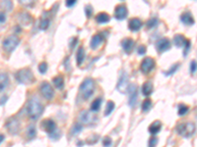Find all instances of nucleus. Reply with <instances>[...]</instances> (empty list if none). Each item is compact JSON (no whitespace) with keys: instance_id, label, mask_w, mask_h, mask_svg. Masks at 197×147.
Returning <instances> with one entry per match:
<instances>
[{"instance_id":"obj_1","label":"nucleus","mask_w":197,"mask_h":147,"mask_svg":"<svg viewBox=\"0 0 197 147\" xmlns=\"http://www.w3.org/2000/svg\"><path fill=\"white\" fill-rule=\"evenodd\" d=\"M42 112H44V106L36 97L31 98L28 104H27V115L32 120H38Z\"/></svg>"},{"instance_id":"obj_2","label":"nucleus","mask_w":197,"mask_h":147,"mask_svg":"<svg viewBox=\"0 0 197 147\" xmlns=\"http://www.w3.org/2000/svg\"><path fill=\"white\" fill-rule=\"evenodd\" d=\"M79 90L84 100H88V99L93 95V93L95 91V81L93 78L91 77L85 78L84 81L81 83V85H80Z\"/></svg>"},{"instance_id":"obj_3","label":"nucleus","mask_w":197,"mask_h":147,"mask_svg":"<svg viewBox=\"0 0 197 147\" xmlns=\"http://www.w3.org/2000/svg\"><path fill=\"white\" fill-rule=\"evenodd\" d=\"M16 81L21 85H30L33 83L35 81V77L33 72L29 68H24V69L19 70L15 75Z\"/></svg>"},{"instance_id":"obj_4","label":"nucleus","mask_w":197,"mask_h":147,"mask_svg":"<svg viewBox=\"0 0 197 147\" xmlns=\"http://www.w3.org/2000/svg\"><path fill=\"white\" fill-rule=\"evenodd\" d=\"M177 132L183 137H191L195 133V125L193 123H182L177 127Z\"/></svg>"},{"instance_id":"obj_5","label":"nucleus","mask_w":197,"mask_h":147,"mask_svg":"<svg viewBox=\"0 0 197 147\" xmlns=\"http://www.w3.org/2000/svg\"><path fill=\"white\" fill-rule=\"evenodd\" d=\"M19 43L20 39L17 35H10L2 41L3 50L8 52V53H11L16 49V47L19 45Z\"/></svg>"},{"instance_id":"obj_6","label":"nucleus","mask_w":197,"mask_h":147,"mask_svg":"<svg viewBox=\"0 0 197 147\" xmlns=\"http://www.w3.org/2000/svg\"><path fill=\"white\" fill-rule=\"evenodd\" d=\"M79 121L81 125H91L97 123L98 118L90 111H82L79 115Z\"/></svg>"},{"instance_id":"obj_7","label":"nucleus","mask_w":197,"mask_h":147,"mask_svg":"<svg viewBox=\"0 0 197 147\" xmlns=\"http://www.w3.org/2000/svg\"><path fill=\"white\" fill-rule=\"evenodd\" d=\"M40 91L41 94L44 98H45L46 100H52L53 97H54V89L52 88L50 83L47 81L41 82V85L40 86Z\"/></svg>"},{"instance_id":"obj_8","label":"nucleus","mask_w":197,"mask_h":147,"mask_svg":"<svg viewBox=\"0 0 197 147\" xmlns=\"http://www.w3.org/2000/svg\"><path fill=\"white\" fill-rule=\"evenodd\" d=\"M127 90H128V93H129V99H128L129 106L133 108L135 107L138 100V87L134 83H131L130 85H128Z\"/></svg>"},{"instance_id":"obj_9","label":"nucleus","mask_w":197,"mask_h":147,"mask_svg":"<svg viewBox=\"0 0 197 147\" xmlns=\"http://www.w3.org/2000/svg\"><path fill=\"white\" fill-rule=\"evenodd\" d=\"M128 85H129L128 75H127L125 72L121 73L120 77H119L118 82V85H116V89H118V90L121 93H126Z\"/></svg>"},{"instance_id":"obj_10","label":"nucleus","mask_w":197,"mask_h":147,"mask_svg":"<svg viewBox=\"0 0 197 147\" xmlns=\"http://www.w3.org/2000/svg\"><path fill=\"white\" fill-rule=\"evenodd\" d=\"M155 64H156V62L153 58H151V57H146V58H144L143 61L141 62L140 70L142 71V73L149 74L154 68H155Z\"/></svg>"},{"instance_id":"obj_11","label":"nucleus","mask_w":197,"mask_h":147,"mask_svg":"<svg viewBox=\"0 0 197 147\" xmlns=\"http://www.w3.org/2000/svg\"><path fill=\"white\" fill-rule=\"evenodd\" d=\"M41 129L45 130V133H47L49 134L52 133L53 132H55V130L57 129V127H56V124L53 120L51 119H45L41 122Z\"/></svg>"},{"instance_id":"obj_12","label":"nucleus","mask_w":197,"mask_h":147,"mask_svg":"<svg viewBox=\"0 0 197 147\" xmlns=\"http://www.w3.org/2000/svg\"><path fill=\"white\" fill-rule=\"evenodd\" d=\"M172 46L171 40L167 38H163L161 39H159L156 43V49L158 50L159 53H164V52L168 51Z\"/></svg>"},{"instance_id":"obj_13","label":"nucleus","mask_w":197,"mask_h":147,"mask_svg":"<svg viewBox=\"0 0 197 147\" xmlns=\"http://www.w3.org/2000/svg\"><path fill=\"white\" fill-rule=\"evenodd\" d=\"M6 128L9 133L11 134H17L20 129V123L17 119H9L6 123Z\"/></svg>"},{"instance_id":"obj_14","label":"nucleus","mask_w":197,"mask_h":147,"mask_svg":"<svg viewBox=\"0 0 197 147\" xmlns=\"http://www.w3.org/2000/svg\"><path fill=\"white\" fill-rule=\"evenodd\" d=\"M127 15H128V10H127L126 6H124V5H118V6L114 8L113 16L116 20L118 21L124 20L126 19Z\"/></svg>"},{"instance_id":"obj_15","label":"nucleus","mask_w":197,"mask_h":147,"mask_svg":"<svg viewBox=\"0 0 197 147\" xmlns=\"http://www.w3.org/2000/svg\"><path fill=\"white\" fill-rule=\"evenodd\" d=\"M18 21L22 26L27 27V26H30L32 23H33V16L28 12H23L19 15Z\"/></svg>"},{"instance_id":"obj_16","label":"nucleus","mask_w":197,"mask_h":147,"mask_svg":"<svg viewBox=\"0 0 197 147\" xmlns=\"http://www.w3.org/2000/svg\"><path fill=\"white\" fill-rule=\"evenodd\" d=\"M134 45H135V41L133 40L132 38H124L123 40L121 41V46H122V49L124 50V52L126 54H130L133 48H134Z\"/></svg>"},{"instance_id":"obj_17","label":"nucleus","mask_w":197,"mask_h":147,"mask_svg":"<svg viewBox=\"0 0 197 147\" xmlns=\"http://www.w3.org/2000/svg\"><path fill=\"white\" fill-rule=\"evenodd\" d=\"M143 27V22L139 18H132L128 23V29L132 31H138Z\"/></svg>"},{"instance_id":"obj_18","label":"nucleus","mask_w":197,"mask_h":147,"mask_svg":"<svg viewBox=\"0 0 197 147\" xmlns=\"http://www.w3.org/2000/svg\"><path fill=\"white\" fill-rule=\"evenodd\" d=\"M104 39L105 38L101 34H95L91 39V42H90V47H91L92 49H97L98 47L103 43Z\"/></svg>"},{"instance_id":"obj_19","label":"nucleus","mask_w":197,"mask_h":147,"mask_svg":"<svg viewBox=\"0 0 197 147\" xmlns=\"http://www.w3.org/2000/svg\"><path fill=\"white\" fill-rule=\"evenodd\" d=\"M180 21L186 26H192L195 23L193 16L191 15L190 12H184L182 16H180Z\"/></svg>"},{"instance_id":"obj_20","label":"nucleus","mask_w":197,"mask_h":147,"mask_svg":"<svg viewBox=\"0 0 197 147\" xmlns=\"http://www.w3.org/2000/svg\"><path fill=\"white\" fill-rule=\"evenodd\" d=\"M153 90H154V85H153V82L151 81H146L142 86V92H143V94H144V96H146V97L150 96L153 93Z\"/></svg>"},{"instance_id":"obj_21","label":"nucleus","mask_w":197,"mask_h":147,"mask_svg":"<svg viewBox=\"0 0 197 147\" xmlns=\"http://www.w3.org/2000/svg\"><path fill=\"white\" fill-rule=\"evenodd\" d=\"M162 129V123L160 121H155L154 123H152L149 127V133L151 134L155 135L158 133H160V130Z\"/></svg>"},{"instance_id":"obj_22","label":"nucleus","mask_w":197,"mask_h":147,"mask_svg":"<svg viewBox=\"0 0 197 147\" xmlns=\"http://www.w3.org/2000/svg\"><path fill=\"white\" fill-rule=\"evenodd\" d=\"M0 8L3 12H10L13 9L12 0H1L0 1Z\"/></svg>"},{"instance_id":"obj_23","label":"nucleus","mask_w":197,"mask_h":147,"mask_svg":"<svg viewBox=\"0 0 197 147\" xmlns=\"http://www.w3.org/2000/svg\"><path fill=\"white\" fill-rule=\"evenodd\" d=\"M8 83H9V77L7 74L1 73L0 74V92H2L8 86Z\"/></svg>"},{"instance_id":"obj_24","label":"nucleus","mask_w":197,"mask_h":147,"mask_svg":"<svg viewBox=\"0 0 197 147\" xmlns=\"http://www.w3.org/2000/svg\"><path fill=\"white\" fill-rule=\"evenodd\" d=\"M96 21H97V23H99V24H106L110 21V17L109 14L102 12L96 16Z\"/></svg>"},{"instance_id":"obj_25","label":"nucleus","mask_w":197,"mask_h":147,"mask_svg":"<svg viewBox=\"0 0 197 147\" xmlns=\"http://www.w3.org/2000/svg\"><path fill=\"white\" fill-rule=\"evenodd\" d=\"M52 82L53 85H55V87L57 89H63V87H64V78H63L62 76H57L55 77H53L52 80Z\"/></svg>"},{"instance_id":"obj_26","label":"nucleus","mask_w":197,"mask_h":147,"mask_svg":"<svg viewBox=\"0 0 197 147\" xmlns=\"http://www.w3.org/2000/svg\"><path fill=\"white\" fill-rule=\"evenodd\" d=\"M85 60V49L83 47H80V48L77 50L76 53V61H77V65L80 66L84 62Z\"/></svg>"},{"instance_id":"obj_27","label":"nucleus","mask_w":197,"mask_h":147,"mask_svg":"<svg viewBox=\"0 0 197 147\" xmlns=\"http://www.w3.org/2000/svg\"><path fill=\"white\" fill-rule=\"evenodd\" d=\"M103 102V98L102 97H99V98H96L95 100L92 102L91 104V111L92 112H98L100 108H101V105H102Z\"/></svg>"},{"instance_id":"obj_28","label":"nucleus","mask_w":197,"mask_h":147,"mask_svg":"<svg viewBox=\"0 0 197 147\" xmlns=\"http://www.w3.org/2000/svg\"><path fill=\"white\" fill-rule=\"evenodd\" d=\"M184 41H185V38H184L182 34H178L174 35V38H173V43H174V45L177 46V47L183 46Z\"/></svg>"},{"instance_id":"obj_29","label":"nucleus","mask_w":197,"mask_h":147,"mask_svg":"<svg viewBox=\"0 0 197 147\" xmlns=\"http://www.w3.org/2000/svg\"><path fill=\"white\" fill-rule=\"evenodd\" d=\"M26 134H27V137H28L29 139H33V138L36 137V127L34 125H31L27 128Z\"/></svg>"},{"instance_id":"obj_30","label":"nucleus","mask_w":197,"mask_h":147,"mask_svg":"<svg viewBox=\"0 0 197 147\" xmlns=\"http://www.w3.org/2000/svg\"><path fill=\"white\" fill-rule=\"evenodd\" d=\"M115 108V103L113 101H108L106 102V106H105V116H109V115L113 113V111Z\"/></svg>"},{"instance_id":"obj_31","label":"nucleus","mask_w":197,"mask_h":147,"mask_svg":"<svg viewBox=\"0 0 197 147\" xmlns=\"http://www.w3.org/2000/svg\"><path fill=\"white\" fill-rule=\"evenodd\" d=\"M152 105H153V103H152L151 99H149V98L145 99V100L143 101V103H142V111L144 113L148 112L149 110L152 108Z\"/></svg>"},{"instance_id":"obj_32","label":"nucleus","mask_w":197,"mask_h":147,"mask_svg":"<svg viewBox=\"0 0 197 147\" xmlns=\"http://www.w3.org/2000/svg\"><path fill=\"white\" fill-rule=\"evenodd\" d=\"M179 63H177V64H173L172 67H171V69H169L168 71L166 72H164V75L166 76V77H169V76H173V74H175V72H177L178 70V68H179Z\"/></svg>"},{"instance_id":"obj_33","label":"nucleus","mask_w":197,"mask_h":147,"mask_svg":"<svg viewBox=\"0 0 197 147\" xmlns=\"http://www.w3.org/2000/svg\"><path fill=\"white\" fill-rule=\"evenodd\" d=\"M50 25V20L49 18H42L40 22V29L42 30H46Z\"/></svg>"},{"instance_id":"obj_34","label":"nucleus","mask_w":197,"mask_h":147,"mask_svg":"<svg viewBox=\"0 0 197 147\" xmlns=\"http://www.w3.org/2000/svg\"><path fill=\"white\" fill-rule=\"evenodd\" d=\"M158 24H159V21H158L157 18H151L147 21L146 26H147L148 29H154V28L157 27Z\"/></svg>"},{"instance_id":"obj_35","label":"nucleus","mask_w":197,"mask_h":147,"mask_svg":"<svg viewBox=\"0 0 197 147\" xmlns=\"http://www.w3.org/2000/svg\"><path fill=\"white\" fill-rule=\"evenodd\" d=\"M188 110H189L188 106H186V105H184V104H179L178 109V114L179 115V116H184L185 114H187Z\"/></svg>"},{"instance_id":"obj_36","label":"nucleus","mask_w":197,"mask_h":147,"mask_svg":"<svg viewBox=\"0 0 197 147\" xmlns=\"http://www.w3.org/2000/svg\"><path fill=\"white\" fill-rule=\"evenodd\" d=\"M93 13H94L93 7L91 6V5H87V6L85 7V14H86V17L88 19H90L93 16Z\"/></svg>"},{"instance_id":"obj_37","label":"nucleus","mask_w":197,"mask_h":147,"mask_svg":"<svg viewBox=\"0 0 197 147\" xmlns=\"http://www.w3.org/2000/svg\"><path fill=\"white\" fill-rule=\"evenodd\" d=\"M183 46H184V52H183V55H184V56H186V55L188 54V52H189V50H190V47H191V42H190V40L185 38V41H184Z\"/></svg>"},{"instance_id":"obj_38","label":"nucleus","mask_w":197,"mask_h":147,"mask_svg":"<svg viewBox=\"0 0 197 147\" xmlns=\"http://www.w3.org/2000/svg\"><path fill=\"white\" fill-rule=\"evenodd\" d=\"M82 129H83V125L80 123H77V124H75V125H74L72 129V134H77L81 132Z\"/></svg>"},{"instance_id":"obj_39","label":"nucleus","mask_w":197,"mask_h":147,"mask_svg":"<svg viewBox=\"0 0 197 147\" xmlns=\"http://www.w3.org/2000/svg\"><path fill=\"white\" fill-rule=\"evenodd\" d=\"M60 135H61V132L57 129L55 130V132H53L52 133L49 134V137H50L52 140H57V139L60 138Z\"/></svg>"},{"instance_id":"obj_40","label":"nucleus","mask_w":197,"mask_h":147,"mask_svg":"<svg viewBox=\"0 0 197 147\" xmlns=\"http://www.w3.org/2000/svg\"><path fill=\"white\" fill-rule=\"evenodd\" d=\"M99 140V135H97V134H94V135H92V136H90V137H88L87 138V142L90 144V145H93V144H95V143H97V141Z\"/></svg>"},{"instance_id":"obj_41","label":"nucleus","mask_w":197,"mask_h":147,"mask_svg":"<svg viewBox=\"0 0 197 147\" xmlns=\"http://www.w3.org/2000/svg\"><path fill=\"white\" fill-rule=\"evenodd\" d=\"M47 64L45 62H41V64L39 65V72L41 73V74H45L46 73V71H47Z\"/></svg>"},{"instance_id":"obj_42","label":"nucleus","mask_w":197,"mask_h":147,"mask_svg":"<svg viewBox=\"0 0 197 147\" xmlns=\"http://www.w3.org/2000/svg\"><path fill=\"white\" fill-rule=\"evenodd\" d=\"M113 144V139H111L109 136H105L103 140V145L104 147H110Z\"/></svg>"},{"instance_id":"obj_43","label":"nucleus","mask_w":197,"mask_h":147,"mask_svg":"<svg viewBox=\"0 0 197 147\" xmlns=\"http://www.w3.org/2000/svg\"><path fill=\"white\" fill-rule=\"evenodd\" d=\"M158 144V138L156 136H152L149 140V147H156V145Z\"/></svg>"},{"instance_id":"obj_44","label":"nucleus","mask_w":197,"mask_h":147,"mask_svg":"<svg viewBox=\"0 0 197 147\" xmlns=\"http://www.w3.org/2000/svg\"><path fill=\"white\" fill-rule=\"evenodd\" d=\"M146 51H147V48H146L145 45H140V46H138V48H137V53L139 54V55H144V54L146 53Z\"/></svg>"},{"instance_id":"obj_45","label":"nucleus","mask_w":197,"mask_h":147,"mask_svg":"<svg viewBox=\"0 0 197 147\" xmlns=\"http://www.w3.org/2000/svg\"><path fill=\"white\" fill-rule=\"evenodd\" d=\"M34 1H35V0H19V2L21 4L25 5V6H32L33 3H34Z\"/></svg>"},{"instance_id":"obj_46","label":"nucleus","mask_w":197,"mask_h":147,"mask_svg":"<svg viewBox=\"0 0 197 147\" xmlns=\"http://www.w3.org/2000/svg\"><path fill=\"white\" fill-rule=\"evenodd\" d=\"M6 22V14L3 11H0V25H3Z\"/></svg>"},{"instance_id":"obj_47","label":"nucleus","mask_w":197,"mask_h":147,"mask_svg":"<svg viewBox=\"0 0 197 147\" xmlns=\"http://www.w3.org/2000/svg\"><path fill=\"white\" fill-rule=\"evenodd\" d=\"M190 73L192 74V75H194V74L196 73V61L193 60L192 62H191V66H190Z\"/></svg>"},{"instance_id":"obj_48","label":"nucleus","mask_w":197,"mask_h":147,"mask_svg":"<svg viewBox=\"0 0 197 147\" xmlns=\"http://www.w3.org/2000/svg\"><path fill=\"white\" fill-rule=\"evenodd\" d=\"M76 2H77V0H66V2H65V4H66V6L67 7H73L74 5L76 4Z\"/></svg>"},{"instance_id":"obj_49","label":"nucleus","mask_w":197,"mask_h":147,"mask_svg":"<svg viewBox=\"0 0 197 147\" xmlns=\"http://www.w3.org/2000/svg\"><path fill=\"white\" fill-rule=\"evenodd\" d=\"M71 40H72V41H71V43H70V48H71V49H73V48H74V46H76V44H77L78 38H73Z\"/></svg>"},{"instance_id":"obj_50","label":"nucleus","mask_w":197,"mask_h":147,"mask_svg":"<svg viewBox=\"0 0 197 147\" xmlns=\"http://www.w3.org/2000/svg\"><path fill=\"white\" fill-rule=\"evenodd\" d=\"M7 100V96H3V98L1 99V100H0V105H2L3 104V102L5 103V101Z\"/></svg>"},{"instance_id":"obj_51","label":"nucleus","mask_w":197,"mask_h":147,"mask_svg":"<svg viewBox=\"0 0 197 147\" xmlns=\"http://www.w3.org/2000/svg\"><path fill=\"white\" fill-rule=\"evenodd\" d=\"M5 139V136L3 134H0V144L3 142V140Z\"/></svg>"},{"instance_id":"obj_52","label":"nucleus","mask_w":197,"mask_h":147,"mask_svg":"<svg viewBox=\"0 0 197 147\" xmlns=\"http://www.w3.org/2000/svg\"><path fill=\"white\" fill-rule=\"evenodd\" d=\"M82 145H84V142H82V141H79V142H78V146H82Z\"/></svg>"}]
</instances>
